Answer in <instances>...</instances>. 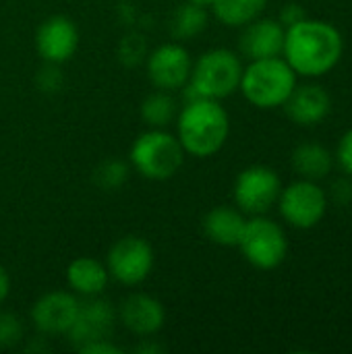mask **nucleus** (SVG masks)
I'll return each instance as SVG.
<instances>
[{"mask_svg": "<svg viewBox=\"0 0 352 354\" xmlns=\"http://www.w3.org/2000/svg\"><path fill=\"white\" fill-rule=\"evenodd\" d=\"M344 39L338 27L317 19H305L286 29L284 60L297 75L322 77L328 75L342 58Z\"/></svg>", "mask_w": 352, "mask_h": 354, "instance_id": "f257e3e1", "label": "nucleus"}, {"mask_svg": "<svg viewBox=\"0 0 352 354\" xmlns=\"http://www.w3.org/2000/svg\"><path fill=\"white\" fill-rule=\"evenodd\" d=\"M228 135L230 118L220 100H191L176 118V137L185 153L195 158L216 156L224 147Z\"/></svg>", "mask_w": 352, "mask_h": 354, "instance_id": "f03ea898", "label": "nucleus"}, {"mask_svg": "<svg viewBox=\"0 0 352 354\" xmlns=\"http://www.w3.org/2000/svg\"><path fill=\"white\" fill-rule=\"evenodd\" d=\"M243 77L241 58L228 48H214L207 50L193 62L191 77L185 85L187 102L197 97L210 100H224L232 95Z\"/></svg>", "mask_w": 352, "mask_h": 354, "instance_id": "7ed1b4c3", "label": "nucleus"}, {"mask_svg": "<svg viewBox=\"0 0 352 354\" xmlns=\"http://www.w3.org/2000/svg\"><path fill=\"white\" fill-rule=\"evenodd\" d=\"M295 87H297V73L280 56L251 60V64L243 68V77L239 85L245 100L261 110L284 106V102L290 97Z\"/></svg>", "mask_w": 352, "mask_h": 354, "instance_id": "20e7f679", "label": "nucleus"}, {"mask_svg": "<svg viewBox=\"0 0 352 354\" xmlns=\"http://www.w3.org/2000/svg\"><path fill=\"white\" fill-rule=\"evenodd\" d=\"M129 156L135 170L149 180L172 178L185 162V149L178 137L164 129H149L141 133L131 145Z\"/></svg>", "mask_w": 352, "mask_h": 354, "instance_id": "39448f33", "label": "nucleus"}, {"mask_svg": "<svg viewBox=\"0 0 352 354\" xmlns=\"http://www.w3.org/2000/svg\"><path fill=\"white\" fill-rule=\"evenodd\" d=\"M243 257L257 270H276L288 253V241L280 224L270 218L255 216L247 220L239 241Z\"/></svg>", "mask_w": 352, "mask_h": 354, "instance_id": "423d86ee", "label": "nucleus"}, {"mask_svg": "<svg viewBox=\"0 0 352 354\" xmlns=\"http://www.w3.org/2000/svg\"><path fill=\"white\" fill-rule=\"evenodd\" d=\"M278 205L282 218L293 228L309 230L324 220L328 212V197L315 180L301 178L280 191Z\"/></svg>", "mask_w": 352, "mask_h": 354, "instance_id": "0eeeda50", "label": "nucleus"}, {"mask_svg": "<svg viewBox=\"0 0 352 354\" xmlns=\"http://www.w3.org/2000/svg\"><path fill=\"white\" fill-rule=\"evenodd\" d=\"M282 191L280 176L270 166H249L234 180V201L241 212L263 216L278 201Z\"/></svg>", "mask_w": 352, "mask_h": 354, "instance_id": "6e6552de", "label": "nucleus"}, {"mask_svg": "<svg viewBox=\"0 0 352 354\" xmlns=\"http://www.w3.org/2000/svg\"><path fill=\"white\" fill-rule=\"evenodd\" d=\"M106 268L116 282L137 286L147 280L154 270V249L141 236H122L108 251Z\"/></svg>", "mask_w": 352, "mask_h": 354, "instance_id": "1a4fd4ad", "label": "nucleus"}, {"mask_svg": "<svg viewBox=\"0 0 352 354\" xmlns=\"http://www.w3.org/2000/svg\"><path fill=\"white\" fill-rule=\"evenodd\" d=\"M114 326H116L114 305L100 297H87L85 303H79L77 317L64 336L75 348H79L87 342L110 338Z\"/></svg>", "mask_w": 352, "mask_h": 354, "instance_id": "9d476101", "label": "nucleus"}, {"mask_svg": "<svg viewBox=\"0 0 352 354\" xmlns=\"http://www.w3.org/2000/svg\"><path fill=\"white\" fill-rule=\"evenodd\" d=\"M191 54L180 44H164L147 56V77L164 91L185 87L191 77Z\"/></svg>", "mask_w": 352, "mask_h": 354, "instance_id": "9b49d317", "label": "nucleus"}, {"mask_svg": "<svg viewBox=\"0 0 352 354\" xmlns=\"http://www.w3.org/2000/svg\"><path fill=\"white\" fill-rule=\"evenodd\" d=\"M35 46L46 62L62 64L71 60L79 48V29L68 17L54 15L39 25Z\"/></svg>", "mask_w": 352, "mask_h": 354, "instance_id": "f8f14e48", "label": "nucleus"}, {"mask_svg": "<svg viewBox=\"0 0 352 354\" xmlns=\"http://www.w3.org/2000/svg\"><path fill=\"white\" fill-rule=\"evenodd\" d=\"M79 311V301L75 295L64 290H54L44 295L31 307V322L37 332L56 336L66 334Z\"/></svg>", "mask_w": 352, "mask_h": 354, "instance_id": "ddd939ff", "label": "nucleus"}, {"mask_svg": "<svg viewBox=\"0 0 352 354\" xmlns=\"http://www.w3.org/2000/svg\"><path fill=\"white\" fill-rule=\"evenodd\" d=\"M286 27L274 19H255L245 25L239 48L249 60H263L280 56L284 50Z\"/></svg>", "mask_w": 352, "mask_h": 354, "instance_id": "4468645a", "label": "nucleus"}, {"mask_svg": "<svg viewBox=\"0 0 352 354\" xmlns=\"http://www.w3.org/2000/svg\"><path fill=\"white\" fill-rule=\"evenodd\" d=\"M120 324L137 336H154L164 328L166 309L149 295H131L118 311Z\"/></svg>", "mask_w": 352, "mask_h": 354, "instance_id": "2eb2a0df", "label": "nucleus"}, {"mask_svg": "<svg viewBox=\"0 0 352 354\" xmlns=\"http://www.w3.org/2000/svg\"><path fill=\"white\" fill-rule=\"evenodd\" d=\"M286 116L299 127L319 124L332 110V97L322 85L295 87L290 97L284 102Z\"/></svg>", "mask_w": 352, "mask_h": 354, "instance_id": "dca6fc26", "label": "nucleus"}, {"mask_svg": "<svg viewBox=\"0 0 352 354\" xmlns=\"http://www.w3.org/2000/svg\"><path fill=\"white\" fill-rule=\"evenodd\" d=\"M247 220L243 218L241 209L218 205L210 209L203 218V232L205 236L220 247H239Z\"/></svg>", "mask_w": 352, "mask_h": 354, "instance_id": "f3484780", "label": "nucleus"}, {"mask_svg": "<svg viewBox=\"0 0 352 354\" xmlns=\"http://www.w3.org/2000/svg\"><path fill=\"white\" fill-rule=\"evenodd\" d=\"M108 268L93 257H77L66 268L68 286L81 297H100L108 286Z\"/></svg>", "mask_w": 352, "mask_h": 354, "instance_id": "a211bd4d", "label": "nucleus"}, {"mask_svg": "<svg viewBox=\"0 0 352 354\" xmlns=\"http://www.w3.org/2000/svg\"><path fill=\"white\" fill-rule=\"evenodd\" d=\"M334 158L319 143H303L293 151V168L307 180H322L332 172Z\"/></svg>", "mask_w": 352, "mask_h": 354, "instance_id": "6ab92c4d", "label": "nucleus"}, {"mask_svg": "<svg viewBox=\"0 0 352 354\" xmlns=\"http://www.w3.org/2000/svg\"><path fill=\"white\" fill-rule=\"evenodd\" d=\"M266 6L268 0H214L212 10L222 25L245 27L247 23L255 21Z\"/></svg>", "mask_w": 352, "mask_h": 354, "instance_id": "aec40b11", "label": "nucleus"}, {"mask_svg": "<svg viewBox=\"0 0 352 354\" xmlns=\"http://www.w3.org/2000/svg\"><path fill=\"white\" fill-rule=\"evenodd\" d=\"M207 8L195 6L191 2H183L176 6L170 19V33L174 39H193L207 27Z\"/></svg>", "mask_w": 352, "mask_h": 354, "instance_id": "412c9836", "label": "nucleus"}, {"mask_svg": "<svg viewBox=\"0 0 352 354\" xmlns=\"http://www.w3.org/2000/svg\"><path fill=\"white\" fill-rule=\"evenodd\" d=\"M176 116V100L170 91H156L149 93L141 104V118L149 129H164Z\"/></svg>", "mask_w": 352, "mask_h": 354, "instance_id": "4be33fe9", "label": "nucleus"}, {"mask_svg": "<svg viewBox=\"0 0 352 354\" xmlns=\"http://www.w3.org/2000/svg\"><path fill=\"white\" fill-rule=\"evenodd\" d=\"M127 178H129V166L122 160H104L93 172V183L104 191L120 189L127 183Z\"/></svg>", "mask_w": 352, "mask_h": 354, "instance_id": "5701e85b", "label": "nucleus"}, {"mask_svg": "<svg viewBox=\"0 0 352 354\" xmlns=\"http://www.w3.org/2000/svg\"><path fill=\"white\" fill-rule=\"evenodd\" d=\"M21 338H23L21 319L8 311H0V351L17 346Z\"/></svg>", "mask_w": 352, "mask_h": 354, "instance_id": "b1692460", "label": "nucleus"}, {"mask_svg": "<svg viewBox=\"0 0 352 354\" xmlns=\"http://www.w3.org/2000/svg\"><path fill=\"white\" fill-rule=\"evenodd\" d=\"M37 85H39V89L46 91V93L58 91L60 85H62V75H60V71H58V64L48 62V66H44L41 73L37 75Z\"/></svg>", "mask_w": 352, "mask_h": 354, "instance_id": "393cba45", "label": "nucleus"}, {"mask_svg": "<svg viewBox=\"0 0 352 354\" xmlns=\"http://www.w3.org/2000/svg\"><path fill=\"white\" fill-rule=\"evenodd\" d=\"M336 160H338V164H340V168L352 176V129H349L344 135H342V139H340V143H338V149H336Z\"/></svg>", "mask_w": 352, "mask_h": 354, "instance_id": "a878e982", "label": "nucleus"}, {"mask_svg": "<svg viewBox=\"0 0 352 354\" xmlns=\"http://www.w3.org/2000/svg\"><path fill=\"white\" fill-rule=\"evenodd\" d=\"M305 19H307L305 8H303L301 4H297V2H288V4L282 6L280 19H278V21L288 29V27H293V25H297V23H301V21H305Z\"/></svg>", "mask_w": 352, "mask_h": 354, "instance_id": "bb28decb", "label": "nucleus"}, {"mask_svg": "<svg viewBox=\"0 0 352 354\" xmlns=\"http://www.w3.org/2000/svg\"><path fill=\"white\" fill-rule=\"evenodd\" d=\"M81 354H120V348L116 344L110 342V338L106 340H93V342H87L83 346L77 348Z\"/></svg>", "mask_w": 352, "mask_h": 354, "instance_id": "cd10ccee", "label": "nucleus"}, {"mask_svg": "<svg viewBox=\"0 0 352 354\" xmlns=\"http://www.w3.org/2000/svg\"><path fill=\"white\" fill-rule=\"evenodd\" d=\"M346 193L352 195V185L349 180H338V183L334 185V197H336V201L342 203V205H346V203H349L346 197H344Z\"/></svg>", "mask_w": 352, "mask_h": 354, "instance_id": "c85d7f7f", "label": "nucleus"}, {"mask_svg": "<svg viewBox=\"0 0 352 354\" xmlns=\"http://www.w3.org/2000/svg\"><path fill=\"white\" fill-rule=\"evenodd\" d=\"M8 292H10V278H8L6 270L0 266V303H4V301H6Z\"/></svg>", "mask_w": 352, "mask_h": 354, "instance_id": "c756f323", "label": "nucleus"}, {"mask_svg": "<svg viewBox=\"0 0 352 354\" xmlns=\"http://www.w3.org/2000/svg\"><path fill=\"white\" fill-rule=\"evenodd\" d=\"M137 353H141V354L162 353V348H160V346H156V344H149V342H145V344H141V346H137Z\"/></svg>", "mask_w": 352, "mask_h": 354, "instance_id": "7c9ffc66", "label": "nucleus"}, {"mask_svg": "<svg viewBox=\"0 0 352 354\" xmlns=\"http://www.w3.org/2000/svg\"><path fill=\"white\" fill-rule=\"evenodd\" d=\"M185 2H191L195 6H201V8H212L214 0H185Z\"/></svg>", "mask_w": 352, "mask_h": 354, "instance_id": "2f4dec72", "label": "nucleus"}]
</instances>
